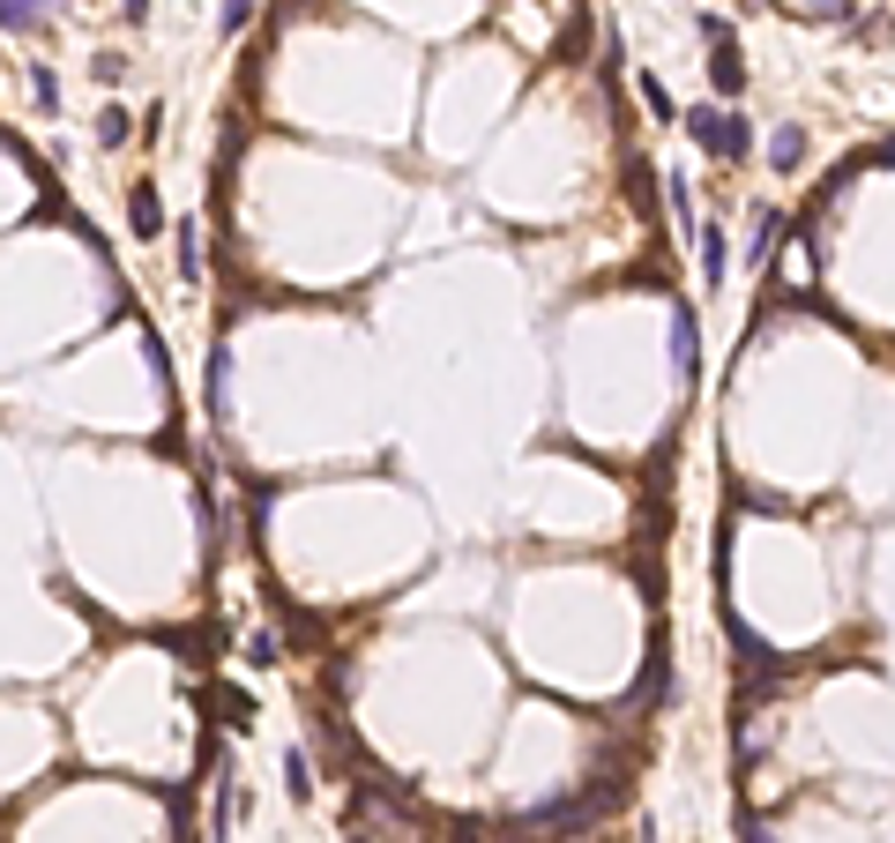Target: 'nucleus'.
<instances>
[{
	"label": "nucleus",
	"mask_w": 895,
	"mask_h": 843,
	"mask_svg": "<svg viewBox=\"0 0 895 843\" xmlns=\"http://www.w3.org/2000/svg\"><path fill=\"white\" fill-rule=\"evenodd\" d=\"M672 374L694 388L702 374V329H694V306H672Z\"/></svg>",
	"instance_id": "1"
},
{
	"label": "nucleus",
	"mask_w": 895,
	"mask_h": 843,
	"mask_svg": "<svg viewBox=\"0 0 895 843\" xmlns=\"http://www.w3.org/2000/svg\"><path fill=\"white\" fill-rule=\"evenodd\" d=\"M202 403H210V419H216V425L232 419V351H224V343L210 351V374H202Z\"/></svg>",
	"instance_id": "2"
},
{
	"label": "nucleus",
	"mask_w": 895,
	"mask_h": 843,
	"mask_svg": "<svg viewBox=\"0 0 895 843\" xmlns=\"http://www.w3.org/2000/svg\"><path fill=\"white\" fill-rule=\"evenodd\" d=\"M128 224H134V239H157V232H165V202H157L150 179H134L128 187Z\"/></svg>",
	"instance_id": "3"
},
{
	"label": "nucleus",
	"mask_w": 895,
	"mask_h": 843,
	"mask_svg": "<svg viewBox=\"0 0 895 843\" xmlns=\"http://www.w3.org/2000/svg\"><path fill=\"white\" fill-rule=\"evenodd\" d=\"M694 247H702V284L717 292V284H725V269H731V239H725V224H702V232H694Z\"/></svg>",
	"instance_id": "4"
},
{
	"label": "nucleus",
	"mask_w": 895,
	"mask_h": 843,
	"mask_svg": "<svg viewBox=\"0 0 895 843\" xmlns=\"http://www.w3.org/2000/svg\"><path fill=\"white\" fill-rule=\"evenodd\" d=\"M709 83L725 90V97L746 90V52H739V45H709Z\"/></svg>",
	"instance_id": "5"
},
{
	"label": "nucleus",
	"mask_w": 895,
	"mask_h": 843,
	"mask_svg": "<svg viewBox=\"0 0 895 843\" xmlns=\"http://www.w3.org/2000/svg\"><path fill=\"white\" fill-rule=\"evenodd\" d=\"M746 150H754V127H746V113H725V120H717V150H709V157H725V165H739Z\"/></svg>",
	"instance_id": "6"
},
{
	"label": "nucleus",
	"mask_w": 895,
	"mask_h": 843,
	"mask_svg": "<svg viewBox=\"0 0 895 843\" xmlns=\"http://www.w3.org/2000/svg\"><path fill=\"white\" fill-rule=\"evenodd\" d=\"M806 165V127H776L768 134V172H799Z\"/></svg>",
	"instance_id": "7"
},
{
	"label": "nucleus",
	"mask_w": 895,
	"mask_h": 843,
	"mask_svg": "<svg viewBox=\"0 0 895 843\" xmlns=\"http://www.w3.org/2000/svg\"><path fill=\"white\" fill-rule=\"evenodd\" d=\"M284 792H292V806L314 799V761H306V747H292V754H284Z\"/></svg>",
	"instance_id": "8"
},
{
	"label": "nucleus",
	"mask_w": 895,
	"mask_h": 843,
	"mask_svg": "<svg viewBox=\"0 0 895 843\" xmlns=\"http://www.w3.org/2000/svg\"><path fill=\"white\" fill-rule=\"evenodd\" d=\"M717 120H725V105H686V142H702V150H717Z\"/></svg>",
	"instance_id": "9"
},
{
	"label": "nucleus",
	"mask_w": 895,
	"mask_h": 843,
	"mask_svg": "<svg viewBox=\"0 0 895 843\" xmlns=\"http://www.w3.org/2000/svg\"><path fill=\"white\" fill-rule=\"evenodd\" d=\"M172 239H179V284H202V232H195V224H179Z\"/></svg>",
	"instance_id": "10"
},
{
	"label": "nucleus",
	"mask_w": 895,
	"mask_h": 843,
	"mask_svg": "<svg viewBox=\"0 0 895 843\" xmlns=\"http://www.w3.org/2000/svg\"><path fill=\"white\" fill-rule=\"evenodd\" d=\"M0 31H45L38 0H0Z\"/></svg>",
	"instance_id": "11"
},
{
	"label": "nucleus",
	"mask_w": 895,
	"mask_h": 843,
	"mask_svg": "<svg viewBox=\"0 0 895 843\" xmlns=\"http://www.w3.org/2000/svg\"><path fill=\"white\" fill-rule=\"evenodd\" d=\"M768 254H776V210H768V202H762V210H754V247H746V261L762 269Z\"/></svg>",
	"instance_id": "12"
},
{
	"label": "nucleus",
	"mask_w": 895,
	"mask_h": 843,
	"mask_svg": "<svg viewBox=\"0 0 895 843\" xmlns=\"http://www.w3.org/2000/svg\"><path fill=\"white\" fill-rule=\"evenodd\" d=\"M128 134H134V127H128V113H120V105H105V113H97V150H120Z\"/></svg>",
	"instance_id": "13"
},
{
	"label": "nucleus",
	"mask_w": 895,
	"mask_h": 843,
	"mask_svg": "<svg viewBox=\"0 0 895 843\" xmlns=\"http://www.w3.org/2000/svg\"><path fill=\"white\" fill-rule=\"evenodd\" d=\"M664 187H672V216H680V224H694V195H686L694 179H686V165H672V172H664ZM694 232H702V224H694Z\"/></svg>",
	"instance_id": "14"
},
{
	"label": "nucleus",
	"mask_w": 895,
	"mask_h": 843,
	"mask_svg": "<svg viewBox=\"0 0 895 843\" xmlns=\"http://www.w3.org/2000/svg\"><path fill=\"white\" fill-rule=\"evenodd\" d=\"M31 97H38V113H60V83H52V68H31Z\"/></svg>",
	"instance_id": "15"
},
{
	"label": "nucleus",
	"mask_w": 895,
	"mask_h": 843,
	"mask_svg": "<svg viewBox=\"0 0 895 843\" xmlns=\"http://www.w3.org/2000/svg\"><path fill=\"white\" fill-rule=\"evenodd\" d=\"M247 665H284V642L276 634H247Z\"/></svg>",
	"instance_id": "16"
},
{
	"label": "nucleus",
	"mask_w": 895,
	"mask_h": 843,
	"mask_svg": "<svg viewBox=\"0 0 895 843\" xmlns=\"http://www.w3.org/2000/svg\"><path fill=\"white\" fill-rule=\"evenodd\" d=\"M641 105H649L657 120H672V97H664V83H657V75H641Z\"/></svg>",
	"instance_id": "17"
},
{
	"label": "nucleus",
	"mask_w": 895,
	"mask_h": 843,
	"mask_svg": "<svg viewBox=\"0 0 895 843\" xmlns=\"http://www.w3.org/2000/svg\"><path fill=\"white\" fill-rule=\"evenodd\" d=\"M694 31H702L709 45H731V23H725V15H694Z\"/></svg>",
	"instance_id": "18"
},
{
	"label": "nucleus",
	"mask_w": 895,
	"mask_h": 843,
	"mask_svg": "<svg viewBox=\"0 0 895 843\" xmlns=\"http://www.w3.org/2000/svg\"><path fill=\"white\" fill-rule=\"evenodd\" d=\"M97 83H128V60L120 52H97Z\"/></svg>",
	"instance_id": "19"
},
{
	"label": "nucleus",
	"mask_w": 895,
	"mask_h": 843,
	"mask_svg": "<svg viewBox=\"0 0 895 843\" xmlns=\"http://www.w3.org/2000/svg\"><path fill=\"white\" fill-rule=\"evenodd\" d=\"M247 15H255V0H224V38H232V31H247Z\"/></svg>",
	"instance_id": "20"
},
{
	"label": "nucleus",
	"mask_w": 895,
	"mask_h": 843,
	"mask_svg": "<svg viewBox=\"0 0 895 843\" xmlns=\"http://www.w3.org/2000/svg\"><path fill=\"white\" fill-rule=\"evenodd\" d=\"M120 15H128V23H142V15H150V0H120Z\"/></svg>",
	"instance_id": "21"
},
{
	"label": "nucleus",
	"mask_w": 895,
	"mask_h": 843,
	"mask_svg": "<svg viewBox=\"0 0 895 843\" xmlns=\"http://www.w3.org/2000/svg\"><path fill=\"white\" fill-rule=\"evenodd\" d=\"M739 836H746V843H768V829H762V821H746V829H739Z\"/></svg>",
	"instance_id": "22"
},
{
	"label": "nucleus",
	"mask_w": 895,
	"mask_h": 843,
	"mask_svg": "<svg viewBox=\"0 0 895 843\" xmlns=\"http://www.w3.org/2000/svg\"><path fill=\"white\" fill-rule=\"evenodd\" d=\"M836 8H851V0H813V15H836Z\"/></svg>",
	"instance_id": "23"
},
{
	"label": "nucleus",
	"mask_w": 895,
	"mask_h": 843,
	"mask_svg": "<svg viewBox=\"0 0 895 843\" xmlns=\"http://www.w3.org/2000/svg\"><path fill=\"white\" fill-rule=\"evenodd\" d=\"M881 165H895V142H888V150H881Z\"/></svg>",
	"instance_id": "24"
}]
</instances>
